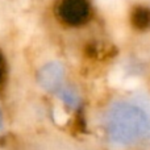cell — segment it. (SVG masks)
I'll use <instances>...</instances> for the list:
<instances>
[{"mask_svg": "<svg viewBox=\"0 0 150 150\" xmlns=\"http://www.w3.org/2000/svg\"><path fill=\"white\" fill-rule=\"evenodd\" d=\"M57 16L65 25L80 26L91 16L88 0H61L57 5Z\"/></svg>", "mask_w": 150, "mask_h": 150, "instance_id": "6da1fadb", "label": "cell"}, {"mask_svg": "<svg viewBox=\"0 0 150 150\" xmlns=\"http://www.w3.org/2000/svg\"><path fill=\"white\" fill-rule=\"evenodd\" d=\"M130 24L138 32H145L150 28V8L137 5L130 12Z\"/></svg>", "mask_w": 150, "mask_h": 150, "instance_id": "7a4b0ae2", "label": "cell"}, {"mask_svg": "<svg viewBox=\"0 0 150 150\" xmlns=\"http://www.w3.org/2000/svg\"><path fill=\"white\" fill-rule=\"evenodd\" d=\"M4 79H5V62L3 59L1 54H0V88L3 87Z\"/></svg>", "mask_w": 150, "mask_h": 150, "instance_id": "3957f363", "label": "cell"}]
</instances>
